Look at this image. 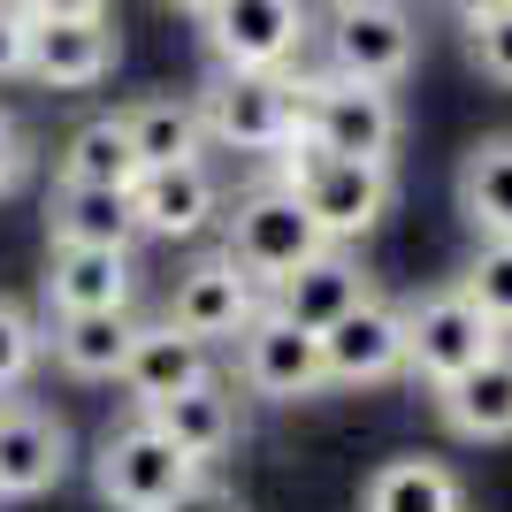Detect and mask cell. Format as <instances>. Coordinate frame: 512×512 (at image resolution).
Returning a JSON list of instances; mask_svg holds the SVG:
<instances>
[{
	"instance_id": "cell-4",
	"label": "cell",
	"mask_w": 512,
	"mask_h": 512,
	"mask_svg": "<svg viewBox=\"0 0 512 512\" xmlns=\"http://www.w3.org/2000/svg\"><path fill=\"white\" fill-rule=\"evenodd\" d=\"M398 92L360 85V77H306L299 85V138L314 153H344V161H390L398 153Z\"/></svg>"
},
{
	"instance_id": "cell-24",
	"label": "cell",
	"mask_w": 512,
	"mask_h": 512,
	"mask_svg": "<svg viewBox=\"0 0 512 512\" xmlns=\"http://www.w3.org/2000/svg\"><path fill=\"white\" fill-rule=\"evenodd\" d=\"M360 512H467V482L444 459H383L360 490Z\"/></svg>"
},
{
	"instance_id": "cell-1",
	"label": "cell",
	"mask_w": 512,
	"mask_h": 512,
	"mask_svg": "<svg viewBox=\"0 0 512 512\" xmlns=\"http://www.w3.org/2000/svg\"><path fill=\"white\" fill-rule=\"evenodd\" d=\"M283 161V192L306 207V222L321 230V245H360L375 222L390 214V161H344V153H314L306 138H291V146L276 153Z\"/></svg>"
},
{
	"instance_id": "cell-3",
	"label": "cell",
	"mask_w": 512,
	"mask_h": 512,
	"mask_svg": "<svg viewBox=\"0 0 512 512\" xmlns=\"http://www.w3.org/2000/svg\"><path fill=\"white\" fill-rule=\"evenodd\" d=\"M192 107L214 146L237 153H283L299 138V77L283 69H214Z\"/></svg>"
},
{
	"instance_id": "cell-34",
	"label": "cell",
	"mask_w": 512,
	"mask_h": 512,
	"mask_svg": "<svg viewBox=\"0 0 512 512\" xmlns=\"http://www.w3.org/2000/svg\"><path fill=\"white\" fill-rule=\"evenodd\" d=\"M161 8H176V16H207L214 0H161Z\"/></svg>"
},
{
	"instance_id": "cell-22",
	"label": "cell",
	"mask_w": 512,
	"mask_h": 512,
	"mask_svg": "<svg viewBox=\"0 0 512 512\" xmlns=\"http://www.w3.org/2000/svg\"><path fill=\"white\" fill-rule=\"evenodd\" d=\"M123 115V138L138 153V169H169V161H199L207 130H199V107L184 92H146V100L115 107Z\"/></svg>"
},
{
	"instance_id": "cell-2",
	"label": "cell",
	"mask_w": 512,
	"mask_h": 512,
	"mask_svg": "<svg viewBox=\"0 0 512 512\" xmlns=\"http://www.w3.org/2000/svg\"><path fill=\"white\" fill-rule=\"evenodd\" d=\"M199 474L207 467L184 459L146 413H130L123 428H107L100 451H92V490H100V505H115V512H169Z\"/></svg>"
},
{
	"instance_id": "cell-16",
	"label": "cell",
	"mask_w": 512,
	"mask_h": 512,
	"mask_svg": "<svg viewBox=\"0 0 512 512\" xmlns=\"http://www.w3.org/2000/svg\"><path fill=\"white\" fill-rule=\"evenodd\" d=\"M115 69V16H69V23H31L23 77L54 92H92Z\"/></svg>"
},
{
	"instance_id": "cell-30",
	"label": "cell",
	"mask_w": 512,
	"mask_h": 512,
	"mask_svg": "<svg viewBox=\"0 0 512 512\" xmlns=\"http://www.w3.org/2000/svg\"><path fill=\"white\" fill-rule=\"evenodd\" d=\"M23 54H31V16L0 0V77H23Z\"/></svg>"
},
{
	"instance_id": "cell-28",
	"label": "cell",
	"mask_w": 512,
	"mask_h": 512,
	"mask_svg": "<svg viewBox=\"0 0 512 512\" xmlns=\"http://www.w3.org/2000/svg\"><path fill=\"white\" fill-rule=\"evenodd\" d=\"M467 62L482 69L490 85H505V92H512V0L467 23Z\"/></svg>"
},
{
	"instance_id": "cell-8",
	"label": "cell",
	"mask_w": 512,
	"mask_h": 512,
	"mask_svg": "<svg viewBox=\"0 0 512 512\" xmlns=\"http://www.w3.org/2000/svg\"><path fill=\"white\" fill-rule=\"evenodd\" d=\"M199 31L214 69H283L314 23H306V0H214Z\"/></svg>"
},
{
	"instance_id": "cell-29",
	"label": "cell",
	"mask_w": 512,
	"mask_h": 512,
	"mask_svg": "<svg viewBox=\"0 0 512 512\" xmlns=\"http://www.w3.org/2000/svg\"><path fill=\"white\" fill-rule=\"evenodd\" d=\"M23 176H31V138H23V123L0 107V199L16 192Z\"/></svg>"
},
{
	"instance_id": "cell-23",
	"label": "cell",
	"mask_w": 512,
	"mask_h": 512,
	"mask_svg": "<svg viewBox=\"0 0 512 512\" xmlns=\"http://www.w3.org/2000/svg\"><path fill=\"white\" fill-rule=\"evenodd\" d=\"M54 184H92V192H130L138 184V153L123 138V115H85L54 153Z\"/></svg>"
},
{
	"instance_id": "cell-13",
	"label": "cell",
	"mask_w": 512,
	"mask_h": 512,
	"mask_svg": "<svg viewBox=\"0 0 512 512\" xmlns=\"http://www.w3.org/2000/svg\"><path fill=\"white\" fill-rule=\"evenodd\" d=\"M207 375L214 367H207V344L199 337H184L169 321H138L115 383L130 390V413H153V406H169V398H184L192 383H207Z\"/></svg>"
},
{
	"instance_id": "cell-10",
	"label": "cell",
	"mask_w": 512,
	"mask_h": 512,
	"mask_svg": "<svg viewBox=\"0 0 512 512\" xmlns=\"http://www.w3.org/2000/svg\"><path fill=\"white\" fill-rule=\"evenodd\" d=\"M237 383L253 390V398H314V390H329L321 337H306L299 321H283L276 306H260L237 329Z\"/></svg>"
},
{
	"instance_id": "cell-35",
	"label": "cell",
	"mask_w": 512,
	"mask_h": 512,
	"mask_svg": "<svg viewBox=\"0 0 512 512\" xmlns=\"http://www.w3.org/2000/svg\"><path fill=\"white\" fill-rule=\"evenodd\" d=\"M329 8H352V0H329Z\"/></svg>"
},
{
	"instance_id": "cell-11",
	"label": "cell",
	"mask_w": 512,
	"mask_h": 512,
	"mask_svg": "<svg viewBox=\"0 0 512 512\" xmlns=\"http://www.w3.org/2000/svg\"><path fill=\"white\" fill-rule=\"evenodd\" d=\"M260 314V283L237 268L230 253H207V260H192L184 276H176V291H169V329H184V337H199L214 352V344H237V329Z\"/></svg>"
},
{
	"instance_id": "cell-26",
	"label": "cell",
	"mask_w": 512,
	"mask_h": 512,
	"mask_svg": "<svg viewBox=\"0 0 512 512\" xmlns=\"http://www.w3.org/2000/svg\"><path fill=\"white\" fill-rule=\"evenodd\" d=\"M459 291L482 306V321L497 337H512V237H482L474 245V260L459 268Z\"/></svg>"
},
{
	"instance_id": "cell-15",
	"label": "cell",
	"mask_w": 512,
	"mask_h": 512,
	"mask_svg": "<svg viewBox=\"0 0 512 512\" xmlns=\"http://www.w3.org/2000/svg\"><path fill=\"white\" fill-rule=\"evenodd\" d=\"M138 291V260L130 253H100V245H54L39 276L46 314H115Z\"/></svg>"
},
{
	"instance_id": "cell-33",
	"label": "cell",
	"mask_w": 512,
	"mask_h": 512,
	"mask_svg": "<svg viewBox=\"0 0 512 512\" xmlns=\"http://www.w3.org/2000/svg\"><path fill=\"white\" fill-rule=\"evenodd\" d=\"M444 8H451V16H467V23H474V16H490V8H505V0H444Z\"/></svg>"
},
{
	"instance_id": "cell-9",
	"label": "cell",
	"mask_w": 512,
	"mask_h": 512,
	"mask_svg": "<svg viewBox=\"0 0 512 512\" xmlns=\"http://www.w3.org/2000/svg\"><path fill=\"white\" fill-rule=\"evenodd\" d=\"M321 375L329 383H390V375H406V306H390L383 291H367L352 314H337L321 329Z\"/></svg>"
},
{
	"instance_id": "cell-7",
	"label": "cell",
	"mask_w": 512,
	"mask_h": 512,
	"mask_svg": "<svg viewBox=\"0 0 512 512\" xmlns=\"http://www.w3.org/2000/svg\"><path fill=\"white\" fill-rule=\"evenodd\" d=\"M413 54H421V31H413L406 0H352L329 16V69L337 77H360V85H406Z\"/></svg>"
},
{
	"instance_id": "cell-31",
	"label": "cell",
	"mask_w": 512,
	"mask_h": 512,
	"mask_svg": "<svg viewBox=\"0 0 512 512\" xmlns=\"http://www.w3.org/2000/svg\"><path fill=\"white\" fill-rule=\"evenodd\" d=\"M169 512H245V497H237V490H222L214 474H199V482H192L184 497H176Z\"/></svg>"
},
{
	"instance_id": "cell-12",
	"label": "cell",
	"mask_w": 512,
	"mask_h": 512,
	"mask_svg": "<svg viewBox=\"0 0 512 512\" xmlns=\"http://www.w3.org/2000/svg\"><path fill=\"white\" fill-rule=\"evenodd\" d=\"M69 474V428L39 398H0V505L46 497Z\"/></svg>"
},
{
	"instance_id": "cell-21",
	"label": "cell",
	"mask_w": 512,
	"mask_h": 512,
	"mask_svg": "<svg viewBox=\"0 0 512 512\" xmlns=\"http://www.w3.org/2000/svg\"><path fill=\"white\" fill-rule=\"evenodd\" d=\"M46 230H54V245H100V253H130V245H138V214H130V192L54 184V192H46Z\"/></svg>"
},
{
	"instance_id": "cell-27",
	"label": "cell",
	"mask_w": 512,
	"mask_h": 512,
	"mask_svg": "<svg viewBox=\"0 0 512 512\" xmlns=\"http://www.w3.org/2000/svg\"><path fill=\"white\" fill-rule=\"evenodd\" d=\"M39 360H46V329L23 314L16 299H0V398H16Z\"/></svg>"
},
{
	"instance_id": "cell-6",
	"label": "cell",
	"mask_w": 512,
	"mask_h": 512,
	"mask_svg": "<svg viewBox=\"0 0 512 512\" xmlns=\"http://www.w3.org/2000/svg\"><path fill=\"white\" fill-rule=\"evenodd\" d=\"M222 253H230L253 283L276 291L291 268H306V260L321 253V230L306 222V207L283 192V184H260V192H245L230 207V237H222Z\"/></svg>"
},
{
	"instance_id": "cell-17",
	"label": "cell",
	"mask_w": 512,
	"mask_h": 512,
	"mask_svg": "<svg viewBox=\"0 0 512 512\" xmlns=\"http://www.w3.org/2000/svg\"><path fill=\"white\" fill-rule=\"evenodd\" d=\"M367 291H375V283H367V268H360V260L344 253V245H321V253L306 260V268H291V276H283L276 291H268V306H276L283 321H299L306 337H321V329H329L337 314H352V306H360Z\"/></svg>"
},
{
	"instance_id": "cell-14",
	"label": "cell",
	"mask_w": 512,
	"mask_h": 512,
	"mask_svg": "<svg viewBox=\"0 0 512 512\" xmlns=\"http://www.w3.org/2000/svg\"><path fill=\"white\" fill-rule=\"evenodd\" d=\"M130 214L138 237H199L222 214V184L207 161H169V169H138L130 184Z\"/></svg>"
},
{
	"instance_id": "cell-5",
	"label": "cell",
	"mask_w": 512,
	"mask_h": 512,
	"mask_svg": "<svg viewBox=\"0 0 512 512\" xmlns=\"http://www.w3.org/2000/svg\"><path fill=\"white\" fill-rule=\"evenodd\" d=\"M497 344H512V337H497L459 283H436V291H421V299L406 306V375L428 383V390L459 383L467 367L490 360Z\"/></svg>"
},
{
	"instance_id": "cell-25",
	"label": "cell",
	"mask_w": 512,
	"mask_h": 512,
	"mask_svg": "<svg viewBox=\"0 0 512 512\" xmlns=\"http://www.w3.org/2000/svg\"><path fill=\"white\" fill-rule=\"evenodd\" d=\"M459 214L474 222V237H512V130L482 138L459 161Z\"/></svg>"
},
{
	"instance_id": "cell-18",
	"label": "cell",
	"mask_w": 512,
	"mask_h": 512,
	"mask_svg": "<svg viewBox=\"0 0 512 512\" xmlns=\"http://www.w3.org/2000/svg\"><path fill=\"white\" fill-rule=\"evenodd\" d=\"M436 421L459 444H505L512 436V344H497L482 367H467L459 383L436 390Z\"/></svg>"
},
{
	"instance_id": "cell-32",
	"label": "cell",
	"mask_w": 512,
	"mask_h": 512,
	"mask_svg": "<svg viewBox=\"0 0 512 512\" xmlns=\"http://www.w3.org/2000/svg\"><path fill=\"white\" fill-rule=\"evenodd\" d=\"M31 23H69V16H107V0H16Z\"/></svg>"
},
{
	"instance_id": "cell-20",
	"label": "cell",
	"mask_w": 512,
	"mask_h": 512,
	"mask_svg": "<svg viewBox=\"0 0 512 512\" xmlns=\"http://www.w3.org/2000/svg\"><path fill=\"white\" fill-rule=\"evenodd\" d=\"M130 337H138V314H130V306H115V314H46V352H54V367L77 375V383H115Z\"/></svg>"
},
{
	"instance_id": "cell-19",
	"label": "cell",
	"mask_w": 512,
	"mask_h": 512,
	"mask_svg": "<svg viewBox=\"0 0 512 512\" xmlns=\"http://www.w3.org/2000/svg\"><path fill=\"white\" fill-rule=\"evenodd\" d=\"M161 436H169L184 459H199V467H214L222 451L237 444V428H245V406H237V383H222V375H207V383H192L184 398H169V406L146 413Z\"/></svg>"
}]
</instances>
